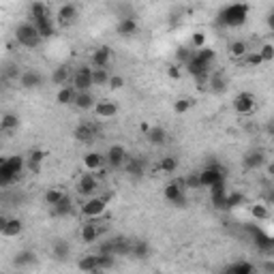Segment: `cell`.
Masks as SVG:
<instances>
[{
	"label": "cell",
	"instance_id": "6da1fadb",
	"mask_svg": "<svg viewBox=\"0 0 274 274\" xmlns=\"http://www.w3.org/2000/svg\"><path fill=\"white\" fill-rule=\"evenodd\" d=\"M248 18V5H229L219 13V22L227 28L242 26Z\"/></svg>",
	"mask_w": 274,
	"mask_h": 274
},
{
	"label": "cell",
	"instance_id": "7a4b0ae2",
	"mask_svg": "<svg viewBox=\"0 0 274 274\" xmlns=\"http://www.w3.org/2000/svg\"><path fill=\"white\" fill-rule=\"evenodd\" d=\"M15 41L22 47H28V50H35V47L41 45L43 39L39 37V32L32 22H22L18 28H15Z\"/></svg>",
	"mask_w": 274,
	"mask_h": 274
},
{
	"label": "cell",
	"instance_id": "3957f363",
	"mask_svg": "<svg viewBox=\"0 0 274 274\" xmlns=\"http://www.w3.org/2000/svg\"><path fill=\"white\" fill-rule=\"evenodd\" d=\"M197 176H199L201 189H204V187L210 189L212 184L225 180V167H221L219 163H210V165H206L204 169H201V172H197Z\"/></svg>",
	"mask_w": 274,
	"mask_h": 274
},
{
	"label": "cell",
	"instance_id": "277c9868",
	"mask_svg": "<svg viewBox=\"0 0 274 274\" xmlns=\"http://www.w3.org/2000/svg\"><path fill=\"white\" fill-rule=\"evenodd\" d=\"M71 86L75 88V92H90L92 88V69L88 64H82L73 71V77H71Z\"/></svg>",
	"mask_w": 274,
	"mask_h": 274
},
{
	"label": "cell",
	"instance_id": "5b68a950",
	"mask_svg": "<svg viewBox=\"0 0 274 274\" xmlns=\"http://www.w3.org/2000/svg\"><path fill=\"white\" fill-rule=\"evenodd\" d=\"M107 208V197H88L82 204V214L86 219H99Z\"/></svg>",
	"mask_w": 274,
	"mask_h": 274
},
{
	"label": "cell",
	"instance_id": "8992f818",
	"mask_svg": "<svg viewBox=\"0 0 274 274\" xmlns=\"http://www.w3.org/2000/svg\"><path fill=\"white\" fill-rule=\"evenodd\" d=\"M163 195H165L167 201H172L176 208H182L184 204H187V193H184V184L180 180L169 182L165 187V191H163Z\"/></svg>",
	"mask_w": 274,
	"mask_h": 274
},
{
	"label": "cell",
	"instance_id": "52a82bcc",
	"mask_svg": "<svg viewBox=\"0 0 274 274\" xmlns=\"http://www.w3.org/2000/svg\"><path fill=\"white\" fill-rule=\"evenodd\" d=\"M257 107V101L251 92H238L236 99H233V109L238 111L240 116H246V114H253Z\"/></svg>",
	"mask_w": 274,
	"mask_h": 274
},
{
	"label": "cell",
	"instance_id": "ba28073f",
	"mask_svg": "<svg viewBox=\"0 0 274 274\" xmlns=\"http://www.w3.org/2000/svg\"><path fill=\"white\" fill-rule=\"evenodd\" d=\"M103 233H105V225H99V221H94V219H90V221H86L84 223V227H82V240L86 244H92V242H96Z\"/></svg>",
	"mask_w": 274,
	"mask_h": 274
},
{
	"label": "cell",
	"instance_id": "9c48e42d",
	"mask_svg": "<svg viewBox=\"0 0 274 274\" xmlns=\"http://www.w3.org/2000/svg\"><path fill=\"white\" fill-rule=\"evenodd\" d=\"M96 191H99V178H96L92 172H86L82 178H79L77 193L79 195H86V197H94Z\"/></svg>",
	"mask_w": 274,
	"mask_h": 274
},
{
	"label": "cell",
	"instance_id": "30bf717a",
	"mask_svg": "<svg viewBox=\"0 0 274 274\" xmlns=\"http://www.w3.org/2000/svg\"><path fill=\"white\" fill-rule=\"evenodd\" d=\"M126 159H128L126 148H124V146H120V144H116V146H111V148L107 150V155H105V161H107V165H109L111 169L122 167V165L126 163Z\"/></svg>",
	"mask_w": 274,
	"mask_h": 274
},
{
	"label": "cell",
	"instance_id": "8fae6325",
	"mask_svg": "<svg viewBox=\"0 0 274 274\" xmlns=\"http://www.w3.org/2000/svg\"><path fill=\"white\" fill-rule=\"evenodd\" d=\"M43 75L39 73V71L30 69V71H24V73L20 75V86L24 88V90H35V88H41L43 86Z\"/></svg>",
	"mask_w": 274,
	"mask_h": 274
},
{
	"label": "cell",
	"instance_id": "7c38bea8",
	"mask_svg": "<svg viewBox=\"0 0 274 274\" xmlns=\"http://www.w3.org/2000/svg\"><path fill=\"white\" fill-rule=\"evenodd\" d=\"M90 62H92V69H107L111 62V47H107V45L96 47L90 56Z\"/></svg>",
	"mask_w": 274,
	"mask_h": 274
},
{
	"label": "cell",
	"instance_id": "4fadbf2b",
	"mask_svg": "<svg viewBox=\"0 0 274 274\" xmlns=\"http://www.w3.org/2000/svg\"><path fill=\"white\" fill-rule=\"evenodd\" d=\"M73 67L71 64H60V67H56L54 69V73H52V84L56 86H71V77H73Z\"/></svg>",
	"mask_w": 274,
	"mask_h": 274
},
{
	"label": "cell",
	"instance_id": "5bb4252c",
	"mask_svg": "<svg viewBox=\"0 0 274 274\" xmlns=\"http://www.w3.org/2000/svg\"><path fill=\"white\" fill-rule=\"evenodd\" d=\"M56 20H58L60 26H71V24H75V20H77V5H73V3L62 5L58 9V13H56Z\"/></svg>",
	"mask_w": 274,
	"mask_h": 274
},
{
	"label": "cell",
	"instance_id": "9a60e30c",
	"mask_svg": "<svg viewBox=\"0 0 274 274\" xmlns=\"http://www.w3.org/2000/svg\"><path fill=\"white\" fill-rule=\"evenodd\" d=\"M184 67H187V71H189V75H193V77H197V75H201V73H210L212 71V67H208L206 62H201L197 56H195V52L191 54V58L184 62Z\"/></svg>",
	"mask_w": 274,
	"mask_h": 274
},
{
	"label": "cell",
	"instance_id": "2e32d148",
	"mask_svg": "<svg viewBox=\"0 0 274 274\" xmlns=\"http://www.w3.org/2000/svg\"><path fill=\"white\" fill-rule=\"evenodd\" d=\"M73 137L79 142V144H92L94 142V137H96V128L90 124V122H82L77 128H75V133Z\"/></svg>",
	"mask_w": 274,
	"mask_h": 274
},
{
	"label": "cell",
	"instance_id": "e0dca14e",
	"mask_svg": "<svg viewBox=\"0 0 274 274\" xmlns=\"http://www.w3.org/2000/svg\"><path fill=\"white\" fill-rule=\"evenodd\" d=\"M210 197H212V204L216 208H225V201H227V184H225V180L212 184V187H210Z\"/></svg>",
	"mask_w": 274,
	"mask_h": 274
},
{
	"label": "cell",
	"instance_id": "ac0fdd59",
	"mask_svg": "<svg viewBox=\"0 0 274 274\" xmlns=\"http://www.w3.org/2000/svg\"><path fill=\"white\" fill-rule=\"evenodd\" d=\"M208 90H212L214 94H221L227 90V79H225L223 71H214L210 73V79H208Z\"/></svg>",
	"mask_w": 274,
	"mask_h": 274
},
{
	"label": "cell",
	"instance_id": "d6986e66",
	"mask_svg": "<svg viewBox=\"0 0 274 274\" xmlns=\"http://www.w3.org/2000/svg\"><path fill=\"white\" fill-rule=\"evenodd\" d=\"M124 172L131 176V178H142V176L146 174V163H144L142 159H131V157H128L126 163H124Z\"/></svg>",
	"mask_w": 274,
	"mask_h": 274
},
{
	"label": "cell",
	"instance_id": "ffe728a7",
	"mask_svg": "<svg viewBox=\"0 0 274 274\" xmlns=\"http://www.w3.org/2000/svg\"><path fill=\"white\" fill-rule=\"evenodd\" d=\"M52 257L56 261H67L71 257V244L67 240H56L54 246H52Z\"/></svg>",
	"mask_w": 274,
	"mask_h": 274
},
{
	"label": "cell",
	"instance_id": "44dd1931",
	"mask_svg": "<svg viewBox=\"0 0 274 274\" xmlns=\"http://www.w3.org/2000/svg\"><path fill=\"white\" fill-rule=\"evenodd\" d=\"M73 105H75L79 111H90V109H94L96 101H94L92 92H77V94H75Z\"/></svg>",
	"mask_w": 274,
	"mask_h": 274
},
{
	"label": "cell",
	"instance_id": "7402d4cb",
	"mask_svg": "<svg viewBox=\"0 0 274 274\" xmlns=\"http://www.w3.org/2000/svg\"><path fill=\"white\" fill-rule=\"evenodd\" d=\"M94 114L99 118H114L118 114V105L114 101H101L94 105Z\"/></svg>",
	"mask_w": 274,
	"mask_h": 274
},
{
	"label": "cell",
	"instance_id": "603a6c76",
	"mask_svg": "<svg viewBox=\"0 0 274 274\" xmlns=\"http://www.w3.org/2000/svg\"><path fill=\"white\" fill-rule=\"evenodd\" d=\"M35 261H37V253L30 251V248L15 253V257H13V265H15V268H26V265H32Z\"/></svg>",
	"mask_w": 274,
	"mask_h": 274
},
{
	"label": "cell",
	"instance_id": "cb8c5ba5",
	"mask_svg": "<svg viewBox=\"0 0 274 274\" xmlns=\"http://www.w3.org/2000/svg\"><path fill=\"white\" fill-rule=\"evenodd\" d=\"M35 28H37V32H39V37H41V39H50V37H54L56 26H54L52 15H50V18H43V20L35 22Z\"/></svg>",
	"mask_w": 274,
	"mask_h": 274
},
{
	"label": "cell",
	"instance_id": "d4e9b609",
	"mask_svg": "<svg viewBox=\"0 0 274 274\" xmlns=\"http://www.w3.org/2000/svg\"><path fill=\"white\" fill-rule=\"evenodd\" d=\"M265 163V155L261 150H251L244 155V167L246 169H259Z\"/></svg>",
	"mask_w": 274,
	"mask_h": 274
},
{
	"label": "cell",
	"instance_id": "484cf974",
	"mask_svg": "<svg viewBox=\"0 0 274 274\" xmlns=\"http://www.w3.org/2000/svg\"><path fill=\"white\" fill-rule=\"evenodd\" d=\"M103 155L101 152H88V155H84V167L88 169V172H99V169H103Z\"/></svg>",
	"mask_w": 274,
	"mask_h": 274
},
{
	"label": "cell",
	"instance_id": "4316f807",
	"mask_svg": "<svg viewBox=\"0 0 274 274\" xmlns=\"http://www.w3.org/2000/svg\"><path fill=\"white\" fill-rule=\"evenodd\" d=\"M43 18H50V7H47L45 3H32L30 5V18L28 22H39V20H43Z\"/></svg>",
	"mask_w": 274,
	"mask_h": 274
},
{
	"label": "cell",
	"instance_id": "83f0119b",
	"mask_svg": "<svg viewBox=\"0 0 274 274\" xmlns=\"http://www.w3.org/2000/svg\"><path fill=\"white\" fill-rule=\"evenodd\" d=\"M71 210H73V199L64 193V197L52 208V214L54 216H67V214H71Z\"/></svg>",
	"mask_w": 274,
	"mask_h": 274
},
{
	"label": "cell",
	"instance_id": "f1b7e54d",
	"mask_svg": "<svg viewBox=\"0 0 274 274\" xmlns=\"http://www.w3.org/2000/svg\"><path fill=\"white\" fill-rule=\"evenodd\" d=\"M116 30H118V35H122V37H131L137 32V22L133 18H122L118 22Z\"/></svg>",
	"mask_w": 274,
	"mask_h": 274
},
{
	"label": "cell",
	"instance_id": "f546056e",
	"mask_svg": "<svg viewBox=\"0 0 274 274\" xmlns=\"http://www.w3.org/2000/svg\"><path fill=\"white\" fill-rule=\"evenodd\" d=\"M148 142L152 144V146H163V144L167 142V133L163 126H152L148 128Z\"/></svg>",
	"mask_w": 274,
	"mask_h": 274
},
{
	"label": "cell",
	"instance_id": "4dcf8cb0",
	"mask_svg": "<svg viewBox=\"0 0 274 274\" xmlns=\"http://www.w3.org/2000/svg\"><path fill=\"white\" fill-rule=\"evenodd\" d=\"M22 229H24L22 219H18V216H11V219L7 221V227H5V231H3V236L15 238V236H20V233H22Z\"/></svg>",
	"mask_w": 274,
	"mask_h": 274
},
{
	"label": "cell",
	"instance_id": "1f68e13d",
	"mask_svg": "<svg viewBox=\"0 0 274 274\" xmlns=\"http://www.w3.org/2000/svg\"><path fill=\"white\" fill-rule=\"evenodd\" d=\"M75 88L73 86H64L58 90V96H56V101H58V105H73L75 101Z\"/></svg>",
	"mask_w": 274,
	"mask_h": 274
},
{
	"label": "cell",
	"instance_id": "d6a6232c",
	"mask_svg": "<svg viewBox=\"0 0 274 274\" xmlns=\"http://www.w3.org/2000/svg\"><path fill=\"white\" fill-rule=\"evenodd\" d=\"M248 54V45H246V41H233L231 45H229V56L233 60H244V56Z\"/></svg>",
	"mask_w": 274,
	"mask_h": 274
},
{
	"label": "cell",
	"instance_id": "836d02e7",
	"mask_svg": "<svg viewBox=\"0 0 274 274\" xmlns=\"http://www.w3.org/2000/svg\"><path fill=\"white\" fill-rule=\"evenodd\" d=\"M20 126L18 114H3L0 116V131H15Z\"/></svg>",
	"mask_w": 274,
	"mask_h": 274
},
{
	"label": "cell",
	"instance_id": "e575fe53",
	"mask_svg": "<svg viewBox=\"0 0 274 274\" xmlns=\"http://www.w3.org/2000/svg\"><path fill=\"white\" fill-rule=\"evenodd\" d=\"M131 255L137 257V259H146V257L150 255V244L146 242V240H137V242L131 244Z\"/></svg>",
	"mask_w": 274,
	"mask_h": 274
},
{
	"label": "cell",
	"instance_id": "d590c367",
	"mask_svg": "<svg viewBox=\"0 0 274 274\" xmlns=\"http://www.w3.org/2000/svg\"><path fill=\"white\" fill-rule=\"evenodd\" d=\"M77 268L86 274H96V255H84L77 261Z\"/></svg>",
	"mask_w": 274,
	"mask_h": 274
},
{
	"label": "cell",
	"instance_id": "8d00e7d4",
	"mask_svg": "<svg viewBox=\"0 0 274 274\" xmlns=\"http://www.w3.org/2000/svg\"><path fill=\"white\" fill-rule=\"evenodd\" d=\"M116 263V257L114 255H99L96 253V274L105 272V270H111Z\"/></svg>",
	"mask_w": 274,
	"mask_h": 274
},
{
	"label": "cell",
	"instance_id": "74e56055",
	"mask_svg": "<svg viewBox=\"0 0 274 274\" xmlns=\"http://www.w3.org/2000/svg\"><path fill=\"white\" fill-rule=\"evenodd\" d=\"M253 272H255L253 263H248V261H238V263L229 265V268L225 270L223 274H253Z\"/></svg>",
	"mask_w": 274,
	"mask_h": 274
},
{
	"label": "cell",
	"instance_id": "f35d334b",
	"mask_svg": "<svg viewBox=\"0 0 274 274\" xmlns=\"http://www.w3.org/2000/svg\"><path fill=\"white\" fill-rule=\"evenodd\" d=\"M109 77V69H92V86H107Z\"/></svg>",
	"mask_w": 274,
	"mask_h": 274
},
{
	"label": "cell",
	"instance_id": "ab89813d",
	"mask_svg": "<svg viewBox=\"0 0 274 274\" xmlns=\"http://www.w3.org/2000/svg\"><path fill=\"white\" fill-rule=\"evenodd\" d=\"M45 159V152L43 150H32L30 152V159H28V169L30 172H39V169H41V161Z\"/></svg>",
	"mask_w": 274,
	"mask_h": 274
},
{
	"label": "cell",
	"instance_id": "60d3db41",
	"mask_svg": "<svg viewBox=\"0 0 274 274\" xmlns=\"http://www.w3.org/2000/svg\"><path fill=\"white\" fill-rule=\"evenodd\" d=\"M195 56H197V58L201 60V62H206L208 64V67H212V62H214V58H216V52L212 50V47H201V50H197L195 52Z\"/></svg>",
	"mask_w": 274,
	"mask_h": 274
},
{
	"label": "cell",
	"instance_id": "b9f144b4",
	"mask_svg": "<svg viewBox=\"0 0 274 274\" xmlns=\"http://www.w3.org/2000/svg\"><path fill=\"white\" fill-rule=\"evenodd\" d=\"M193 105H195V99H191V96H182V99H178L174 103V109H176V114H187Z\"/></svg>",
	"mask_w": 274,
	"mask_h": 274
},
{
	"label": "cell",
	"instance_id": "7bdbcfd3",
	"mask_svg": "<svg viewBox=\"0 0 274 274\" xmlns=\"http://www.w3.org/2000/svg\"><path fill=\"white\" fill-rule=\"evenodd\" d=\"M62 197H64V193H62L60 189H47V191H45V204H47V206H52V208H54L56 204H58V201H60Z\"/></svg>",
	"mask_w": 274,
	"mask_h": 274
},
{
	"label": "cell",
	"instance_id": "ee69618b",
	"mask_svg": "<svg viewBox=\"0 0 274 274\" xmlns=\"http://www.w3.org/2000/svg\"><path fill=\"white\" fill-rule=\"evenodd\" d=\"M251 214H253V219H257V221L270 219V210H268V206H265V204H255L251 208Z\"/></svg>",
	"mask_w": 274,
	"mask_h": 274
},
{
	"label": "cell",
	"instance_id": "f6af8a7d",
	"mask_svg": "<svg viewBox=\"0 0 274 274\" xmlns=\"http://www.w3.org/2000/svg\"><path fill=\"white\" fill-rule=\"evenodd\" d=\"M161 172H165V174H172L178 169V159H174V157H165L163 161H161Z\"/></svg>",
	"mask_w": 274,
	"mask_h": 274
},
{
	"label": "cell",
	"instance_id": "bcb514c9",
	"mask_svg": "<svg viewBox=\"0 0 274 274\" xmlns=\"http://www.w3.org/2000/svg\"><path fill=\"white\" fill-rule=\"evenodd\" d=\"M257 54L261 56V60H263V62H270V60H274V45H272V43H263V45H261V50L257 52Z\"/></svg>",
	"mask_w": 274,
	"mask_h": 274
},
{
	"label": "cell",
	"instance_id": "7dc6e473",
	"mask_svg": "<svg viewBox=\"0 0 274 274\" xmlns=\"http://www.w3.org/2000/svg\"><path fill=\"white\" fill-rule=\"evenodd\" d=\"M244 201V197L240 195V193H227V201H225V210L227 208H236V206H240Z\"/></svg>",
	"mask_w": 274,
	"mask_h": 274
},
{
	"label": "cell",
	"instance_id": "c3c4849f",
	"mask_svg": "<svg viewBox=\"0 0 274 274\" xmlns=\"http://www.w3.org/2000/svg\"><path fill=\"white\" fill-rule=\"evenodd\" d=\"M244 62H246V64H251V67H259V64H263L261 56L257 54V52H248V54L244 56Z\"/></svg>",
	"mask_w": 274,
	"mask_h": 274
},
{
	"label": "cell",
	"instance_id": "681fc988",
	"mask_svg": "<svg viewBox=\"0 0 274 274\" xmlns=\"http://www.w3.org/2000/svg\"><path fill=\"white\" fill-rule=\"evenodd\" d=\"M182 184H184V189H201V184H199V176H197V174L187 176V180H184Z\"/></svg>",
	"mask_w": 274,
	"mask_h": 274
},
{
	"label": "cell",
	"instance_id": "f907efd6",
	"mask_svg": "<svg viewBox=\"0 0 274 274\" xmlns=\"http://www.w3.org/2000/svg\"><path fill=\"white\" fill-rule=\"evenodd\" d=\"M210 73H212V71H210ZM210 73H201V75H197V77H193L199 90H208V79H210Z\"/></svg>",
	"mask_w": 274,
	"mask_h": 274
},
{
	"label": "cell",
	"instance_id": "816d5d0a",
	"mask_svg": "<svg viewBox=\"0 0 274 274\" xmlns=\"http://www.w3.org/2000/svg\"><path fill=\"white\" fill-rule=\"evenodd\" d=\"M193 47H195V52L201 50V47H206V35L204 32H195V35H193Z\"/></svg>",
	"mask_w": 274,
	"mask_h": 274
},
{
	"label": "cell",
	"instance_id": "f5cc1de1",
	"mask_svg": "<svg viewBox=\"0 0 274 274\" xmlns=\"http://www.w3.org/2000/svg\"><path fill=\"white\" fill-rule=\"evenodd\" d=\"M5 75L9 77V79H20L22 71H20V67H18V64H9V67L5 69Z\"/></svg>",
	"mask_w": 274,
	"mask_h": 274
},
{
	"label": "cell",
	"instance_id": "db71d44e",
	"mask_svg": "<svg viewBox=\"0 0 274 274\" xmlns=\"http://www.w3.org/2000/svg\"><path fill=\"white\" fill-rule=\"evenodd\" d=\"M109 88H114V90H120V88L124 86V79L120 77V75H111L109 77V84H107Z\"/></svg>",
	"mask_w": 274,
	"mask_h": 274
},
{
	"label": "cell",
	"instance_id": "11a10c76",
	"mask_svg": "<svg viewBox=\"0 0 274 274\" xmlns=\"http://www.w3.org/2000/svg\"><path fill=\"white\" fill-rule=\"evenodd\" d=\"M191 54H193V52H189L187 47H180V50H178V58H180L182 62H187V60L191 58Z\"/></svg>",
	"mask_w": 274,
	"mask_h": 274
},
{
	"label": "cell",
	"instance_id": "9f6ffc18",
	"mask_svg": "<svg viewBox=\"0 0 274 274\" xmlns=\"http://www.w3.org/2000/svg\"><path fill=\"white\" fill-rule=\"evenodd\" d=\"M7 221H9V216H7V214H0V233L5 231V227H7Z\"/></svg>",
	"mask_w": 274,
	"mask_h": 274
},
{
	"label": "cell",
	"instance_id": "6f0895ef",
	"mask_svg": "<svg viewBox=\"0 0 274 274\" xmlns=\"http://www.w3.org/2000/svg\"><path fill=\"white\" fill-rule=\"evenodd\" d=\"M169 75H172V77H180V71H178V67H172V69H169Z\"/></svg>",
	"mask_w": 274,
	"mask_h": 274
},
{
	"label": "cell",
	"instance_id": "680465c9",
	"mask_svg": "<svg viewBox=\"0 0 274 274\" xmlns=\"http://www.w3.org/2000/svg\"><path fill=\"white\" fill-rule=\"evenodd\" d=\"M268 24H270V28H274V15L272 13L268 15Z\"/></svg>",
	"mask_w": 274,
	"mask_h": 274
},
{
	"label": "cell",
	"instance_id": "91938a15",
	"mask_svg": "<svg viewBox=\"0 0 274 274\" xmlns=\"http://www.w3.org/2000/svg\"><path fill=\"white\" fill-rule=\"evenodd\" d=\"M155 274H163V272H155Z\"/></svg>",
	"mask_w": 274,
	"mask_h": 274
},
{
	"label": "cell",
	"instance_id": "94428289",
	"mask_svg": "<svg viewBox=\"0 0 274 274\" xmlns=\"http://www.w3.org/2000/svg\"><path fill=\"white\" fill-rule=\"evenodd\" d=\"M0 144H3V140H0Z\"/></svg>",
	"mask_w": 274,
	"mask_h": 274
}]
</instances>
